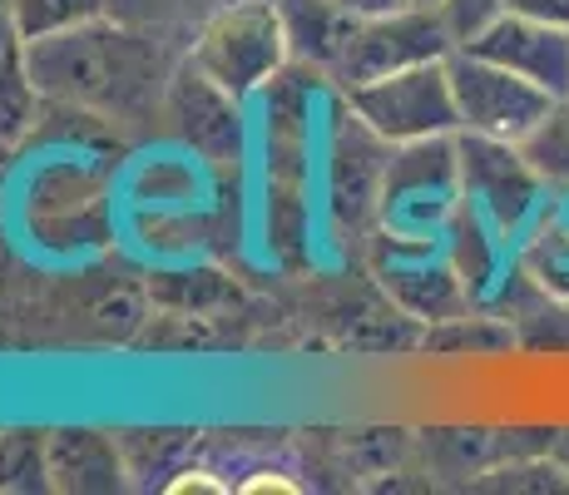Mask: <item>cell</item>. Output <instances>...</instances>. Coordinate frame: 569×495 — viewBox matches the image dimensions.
<instances>
[{
    "mask_svg": "<svg viewBox=\"0 0 569 495\" xmlns=\"http://www.w3.org/2000/svg\"><path fill=\"white\" fill-rule=\"evenodd\" d=\"M26 65L46 105L104 119V125H134L163 109L169 60L154 46V30H139L119 16L26 40Z\"/></svg>",
    "mask_w": 569,
    "mask_h": 495,
    "instance_id": "6da1fadb",
    "label": "cell"
},
{
    "mask_svg": "<svg viewBox=\"0 0 569 495\" xmlns=\"http://www.w3.org/2000/svg\"><path fill=\"white\" fill-rule=\"evenodd\" d=\"M461 208H466V189H461L456 135L416 139V145H391L387 179H381V198H377L381 238L436 244V238L451 234V224H456Z\"/></svg>",
    "mask_w": 569,
    "mask_h": 495,
    "instance_id": "7a4b0ae2",
    "label": "cell"
},
{
    "mask_svg": "<svg viewBox=\"0 0 569 495\" xmlns=\"http://www.w3.org/2000/svg\"><path fill=\"white\" fill-rule=\"evenodd\" d=\"M189 60L243 99L278 80L282 65L292 60L278 0H223L208 10L189 40Z\"/></svg>",
    "mask_w": 569,
    "mask_h": 495,
    "instance_id": "3957f363",
    "label": "cell"
},
{
    "mask_svg": "<svg viewBox=\"0 0 569 495\" xmlns=\"http://www.w3.org/2000/svg\"><path fill=\"white\" fill-rule=\"evenodd\" d=\"M456 154H461V189L466 208L490 224L506 244H525L535 218L550 204V184L540 179L520 145L510 139H486V135H456Z\"/></svg>",
    "mask_w": 569,
    "mask_h": 495,
    "instance_id": "277c9868",
    "label": "cell"
},
{
    "mask_svg": "<svg viewBox=\"0 0 569 495\" xmlns=\"http://www.w3.org/2000/svg\"><path fill=\"white\" fill-rule=\"evenodd\" d=\"M342 105L387 145L461 135V109H456L451 65L446 60H426V65H411V70L367 80L357 90H342Z\"/></svg>",
    "mask_w": 569,
    "mask_h": 495,
    "instance_id": "5b68a950",
    "label": "cell"
},
{
    "mask_svg": "<svg viewBox=\"0 0 569 495\" xmlns=\"http://www.w3.org/2000/svg\"><path fill=\"white\" fill-rule=\"evenodd\" d=\"M446 65H451V90H456V109H461V135L525 145L540 129V119L560 105L540 85L520 80L516 70L486 60V55H476L470 46H456L446 55Z\"/></svg>",
    "mask_w": 569,
    "mask_h": 495,
    "instance_id": "8992f818",
    "label": "cell"
},
{
    "mask_svg": "<svg viewBox=\"0 0 569 495\" xmlns=\"http://www.w3.org/2000/svg\"><path fill=\"white\" fill-rule=\"evenodd\" d=\"M451 50L456 36L436 6H401L387 10V16H362L332 70V85L337 90H357V85L381 80V75L411 70V65L426 60H446Z\"/></svg>",
    "mask_w": 569,
    "mask_h": 495,
    "instance_id": "52a82bcc",
    "label": "cell"
},
{
    "mask_svg": "<svg viewBox=\"0 0 569 495\" xmlns=\"http://www.w3.org/2000/svg\"><path fill=\"white\" fill-rule=\"evenodd\" d=\"M159 115L169 119L173 135L193 154H203L208 164H228L243 154V95H233L228 85H218L213 75H203L189 55H183V65L169 70Z\"/></svg>",
    "mask_w": 569,
    "mask_h": 495,
    "instance_id": "ba28073f",
    "label": "cell"
},
{
    "mask_svg": "<svg viewBox=\"0 0 569 495\" xmlns=\"http://www.w3.org/2000/svg\"><path fill=\"white\" fill-rule=\"evenodd\" d=\"M381 283H387L391 303L416 323H456L470 317V293L456 273L451 253L436 244H401V238H381Z\"/></svg>",
    "mask_w": 569,
    "mask_h": 495,
    "instance_id": "9c48e42d",
    "label": "cell"
},
{
    "mask_svg": "<svg viewBox=\"0 0 569 495\" xmlns=\"http://www.w3.org/2000/svg\"><path fill=\"white\" fill-rule=\"evenodd\" d=\"M466 46L476 55H486V60L506 65V70H516L520 80L540 85L550 99H569V30L525 20L516 10H500Z\"/></svg>",
    "mask_w": 569,
    "mask_h": 495,
    "instance_id": "30bf717a",
    "label": "cell"
},
{
    "mask_svg": "<svg viewBox=\"0 0 569 495\" xmlns=\"http://www.w3.org/2000/svg\"><path fill=\"white\" fill-rule=\"evenodd\" d=\"M387 159H391V145L381 135H371L362 119L347 109V125L332 145V208L342 224H352V228L377 224V198H381V179H387Z\"/></svg>",
    "mask_w": 569,
    "mask_h": 495,
    "instance_id": "8fae6325",
    "label": "cell"
},
{
    "mask_svg": "<svg viewBox=\"0 0 569 495\" xmlns=\"http://www.w3.org/2000/svg\"><path fill=\"white\" fill-rule=\"evenodd\" d=\"M124 481H129L124 442H114L104 432H84V426L50 432V491L104 495V491H124Z\"/></svg>",
    "mask_w": 569,
    "mask_h": 495,
    "instance_id": "7c38bea8",
    "label": "cell"
},
{
    "mask_svg": "<svg viewBox=\"0 0 569 495\" xmlns=\"http://www.w3.org/2000/svg\"><path fill=\"white\" fill-rule=\"evenodd\" d=\"M278 10H282V26H288L292 60L317 70L322 80H332L337 60H342L347 40H352L362 16H352V10L337 6V0H278Z\"/></svg>",
    "mask_w": 569,
    "mask_h": 495,
    "instance_id": "4fadbf2b",
    "label": "cell"
},
{
    "mask_svg": "<svg viewBox=\"0 0 569 495\" xmlns=\"http://www.w3.org/2000/svg\"><path fill=\"white\" fill-rule=\"evenodd\" d=\"M520 273L550 297V303L569 307V189H555L545 214L535 218V228L525 234Z\"/></svg>",
    "mask_w": 569,
    "mask_h": 495,
    "instance_id": "5bb4252c",
    "label": "cell"
},
{
    "mask_svg": "<svg viewBox=\"0 0 569 495\" xmlns=\"http://www.w3.org/2000/svg\"><path fill=\"white\" fill-rule=\"evenodd\" d=\"M40 109H46V95H40L36 75H30L26 50L0 60V154L20 149L36 135Z\"/></svg>",
    "mask_w": 569,
    "mask_h": 495,
    "instance_id": "9a60e30c",
    "label": "cell"
},
{
    "mask_svg": "<svg viewBox=\"0 0 569 495\" xmlns=\"http://www.w3.org/2000/svg\"><path fill=\"white\" fill-rule=\"evenodd\" d=\"M0 491H50V432H0Z\"/></svg>",
    "mask_w": 569,
    "mask_h": 495,
    "instance_id": "2e32d148",
    "label": "cell"
},
{
    "mask_svg": "<svg viewBox=\"0 0 569 495\" xmlns=\"http://www.w3.org/2000/svg\"><path fill=\"white\" fill-rule=\"evenodd\" d=\"M114 0H10L16 10V26L26 40H40V36H60V30H74L84 20H100L109 16Z\"/></svg>",
    "mask_w": 569,
    "mask_h": 495,
    "instance_id": "e0dca14e",
    "label": "cell"
},
{
    "mask_svg": "<svg viewBox=\"0 0 569 495\" xmlns=\"http://www.w3.org/2000/svg\"><path fill=\"white\" fill-rule=\"evenodd\" d=\"M520 149H525V159L540 169V179L550 184V189H569V99H560V105L540 119V129H535Z\"/></svg>",
    "mask_w": 569,
    "mask_h": 495,
    "instance_id": "ac0fdd59",
    "label": "cell"
},
{
    "mask_svg": "<svg viewBox=\"0 0 569 495\" xmlns=\"http://www.w3.org/2000/svg\"><path fill=\"white\" fill-rule=\"evenodd\" d=\"M500 10H506V0H446L441 16H446V26H451L456 46H466L470 36H480V30L500 16Z\"/></svg>",
    "mask_w": 569,
    "mask_h": 495,
    "instance_id": "d6986e66",
    "label": "cell"
},
{
    "mask_svg": "<svg viewBox=\"0 0 569 495\" xmlns=\"http://www.w3.org/2000/svg\"><path fill=\"white\" fill-rule=\"evenodd\" d=\"M173 6H179V0H114V6H109V16L129 20V26H139V30H154L159 20L173 16Z\"/></svg>",
    "mask_w": 569,
    "mask_h": 495,
    "instance_id": "ffe728a7",
    "label": "cell"
},
{
    "mask_svg": "<svg viewBox=\"0 0 569 495\" xmlns=\"http://www.w3.org/2000/svg\"><path fill=\"white\" fill-rule=\"evenodd\" d=\"M506 10H516L525 20H540V26L569 30V0H506Z\"/></svg>",
    "mask_w": 569,
    "mask_h": 495,
    "instance_id": "44dd1931",
    "label": "cell"
},
{
    "mask_svg": "<svg viewBox=\"0 0 569 495\" xmlns=\"http://www.w3.org/2000/svg\"><path fill=\"white\" fill-rule=\"evenodd\" d=\"M163 491H228V481H213L208 466H179L173 481H163Z\"/></svg>",
    "mask_w": 569,
    "mask_h": 495,
    "instance_id": "7402d4cb",
    "label": "cell"
},
{
    "mask_svg": "<svg viewBox=\"0 0 569 495\" xmlns=\"http://www.w3.org/2000/svg\"><path fill=\"white\" fill-rule=\"evenodd\" d=\"M20 50H26V36L16 26V10H10V0H0V60H10Z\"/></svg>",
    "mask_w": 569,
    "mask_h": 495,
    "instance_id": "603a6c76",
    "label": "cell"
},
{
    "mask_svg": "<svg viewBox=\"0 0 569 495\" xmlns=\"http://www.w3.org/2000/svg\"><path fill=\"white\" fill-rule=\"evenodd\" d=\"M238 491L253 495V491H302V486H298V481H288L282 471H258V476H253V481H243Z\"/></svg>",
    "mask_w": 569,
    "mask_h": 495,
    "instance_id": "cb8c5ba5",
    "label": "cell"
},
{
    "mask_svg": "<svg viewBox=\"0 0 569 495\" xmlns=\"http://www.w3.org/2000/svg\"><path fill=\"white\" fill-rule=\"evenodd\" d=\"M337 6H347L352 16H387V10H401L411 0H337Z\"/></svg>",
    "mask_w": 569,
    "mask_h": 495,
    "instance_id": "d4e9b609",
    "label": "cell"
},
{
    "mask_svg": "<svg viewBox=\"0 0 569 495\" xmlns=\"http://www.w3.org/2000/svg\"><path fill=\"white\" fill-rule=\"evenodd\" d=\"M550 456L569 471V432H550Z\"/></svg>",
    "mask_w": 569,
    "mask_h": 495,
    "instance_id": "484cf974",
    "label": "cell"
},
{
    "mask_svg": "<svg viewBox=\"0 0 569 495\" xmlns=\"http://www.w3.org/2000/svg\"><path fill=\"white\" fill-rule=\"evenodd\" d=\"M411 6H436V10H441V6H446V0H411Z\"/></svg>",
    "mask_w": 569,
    "mask_h": 495,
    "instance_id": "4316f807",
    "label": "cell"
}]
</instances>
